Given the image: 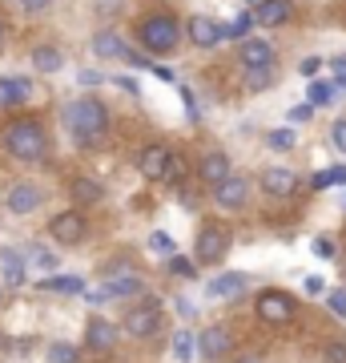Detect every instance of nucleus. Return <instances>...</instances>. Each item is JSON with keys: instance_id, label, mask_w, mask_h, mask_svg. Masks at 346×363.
Returning a JSON list of instances; mask_svg holds the SVG:
<instances>
[{"instance_id": "obj_38", "label": "nucleus", "mask_w": 346, "mask_h": 363, "mask_svg": "<svg viewBox=\"0 0 346 363\" xmlns=\"http://www.w3.org/2000/svg\"><path fill=\"white\" fill-rule=\"evenodd\" d=\"M314 255L318 259H334V242L330 238H314Z\"/></svg>"}, {"instance_id": "obj_5", "label": "nucleus", "mask_w": 346, "mask_h": 363, "mask_svg": "<svg viewBox=\"0 0 346 363\" xmlns=\"http://www.w3.org/2000/svg\"><path fill=\"white\" fill-rule=\"evenodd\" d=\"M254 311H258V319L262 323H290L298 315V307H294V298L286 295V291H262V295L254 298Z\"/></svg>"}, {"instance_id": "obj_15", "label": "nucleus", "mask_w": 346, "mask_h": 363, "mask_svg": "<svg viewBox=\"0 0 346 363\" xmlns=\"http://www.w3.org/2000/svg\"><path fill=\"white\" fill-rule=\"evenodd\" d=\"M221 37H226V25H218L214 16H193L190 21V40L197 49H214Z\"/></svg>"}, {"instance_id": "obj_41", "label": "nucleus", "mask_w": 346, "mask_h": 363, "mask_svg": "<svg viewBox=\"0 0 346 363\" xmlns=\"http://www.w3.org/2000/svg\"><path fill=\"white\" fill-rule=\"evenodd\" d=\"M330 311L334 315H346V291H334V295H330Z\"/></svg>"}, {"instance_id": "obj_27", "label": "nucleus", "mask_w": 346, "mask_h": 363, "mask_svg": "<svg viewBox=\"0 0 346 363\" xmlns=\"http://www.w3.org/2000/svg\"><path fill=\"white\" fill-rule=\"evenodd\" d=\"M254 21H258V16L238 13V16L230 21V25H226V37H230V40H246V37H250V25H254Z\"/></svg>"}, {"instance_id": "obj_1", "label": "nucleus", "mask_w": 346, "mask_h": 363, "mask_svg": "<svg viewBox=\"0 0 346 363\" xmlns=\"http://www.w3.org/2000/svg\"><path fill=\"white\" fill-rule=\"evenodd\" d=\"M64 125L77 138V145H97L109 130V109L97 97H77L64 105Z\"/></svg>"}, {"instance_id": "obj_48", "label": "nucleus", "mask_w": 346, "mask_h": 363, "mask_svg": "<svg viewBox=\"0 0 346 363\" xmlns=\"http://www.w3.org/2000/svg\"><path fill=\"white\" fill-rule=\"evenodd\" d=\"M246 4H254V9H258V4H262V0H246Z\"/></svg>"}, {"instance_id": "obj_2", "label": "nucleus", "mask_w": 346, "mask_h": 363, "mask_svg": "<svg viewBox=\"0 0 346 363\" xmlns=\"http://www.w3.org/2000/svg\"><path fill=\"white\" fill-rule=\"evenodd\" d=\"M4 150L13 157H21V162H40L49 154V133L40 130L33 117H21V121H13L4 130Z\"/></svg>"}, {"instance_id": "obj_18", "label": "nucleus", "mask_w": 346, "mask_h": 363, "mask_svg": "<svg viewBox=\"0 0 346 363\" xmlns=\"http://www.w3.org/2000/svg\"><path fill=\"white\" fill-rule=\"evenodd\" d=\"M238 61H242V69L274 65V49H270V40H254V37H246V40H242V49H238Z\"/></svg>"}, {"instance_id": "obj_10", "label": "nucleus", "mask_w": 346, "mask_h": 363, "mask_svg": "<svg viewBox=\"0 0 346 363\" xmlns=\"http://www.w3.org/2000/svg\"><path fill=\"white\" fill-rule=\"evenodd\" d=\"M169 145H145L142 154H137V169H142V178L149 182H161L166 178V169H169Z\"/></svg>"}, {"instance_id": "obj_40", "label": "nucleus", "mask_w": 346, "mask_h": 363, "mask_svg": "<svg viewBox=\"0 0 346 363\" xmlns=\"http://www.w3.org/2000/svg\"><path fill=\"white\" fill-rule=\"evenodd\" d=\"M334 145H338V154H346V121H338V125H334Z\"/></svg>"}, {"instance_id": "obj_26", "label": "nucleus", "mask_w": 346, "mask_h": 363, "mask_svg": "<svg viewBox=\"0 0 346 363\" xmlns=\"http://www.w3.org/2000/svg\"><path fill=\"white\" fill-rule=\"evenodd\" d=\"M69 190H73V202H85V206H93V202H101L105 198V190L97 186V182H89V178H77Z\"/></svg>"}, {"instance_id": "obj_9", "label": "nucleus", "mask_w": 346, "mask_h": 363, "mask_svg": "<svg viewBox=\"0 0 346 363\" xmlns=\"http://www.w3.org/2000/svg\"><path fill=\"white\" fill-rule=\"evenodd\" d=\"M40 186H33V182H13L8 190H4V206L13 210V214H33V210L40 206Z\"/></svg>"}, {"instance_id": "obj_30", "label": "nucleus", "mask_w": 346, "mask_h": 363, "mask_svg": "<svg viewBox=\"0 0 346 363\" xmlns=\"http://www.w3.org/2000/svg\"><path fill=\"white\" fill-rule=\"evenodd\" d=\"M49 363H77V347H73V343H52Z\"/></svg>"}, {"instance_id": "obj_45", "label": "nucleus", "mask_w": 346, "mask_h": 363, "mask_svg": "<svg viewBox=\"0 0 346 363\" xmlns=\"http://www.w3.org/2000/svg\"><path fill=\"white\" fill-rule=\"evenodd\" d=\"M181 97H185V109H190V117L197 121V101H193V93H190V89H181Z\"/></svg>"}, {"instance_id": "obj_39", "label": "nucleus", "mask_w": 346, "mask_h": 363, "mask_svg": "<svg viewBox=\"0 0 346 363\" xmlns=\"http://www.w3.org/2000/svg\"><path fill=\"white\" fill-rule=\"evenodd\" d=\"M318 69H322V61H318V57H306V61L298 65V73H302V77H314Z\"/></svg>"}, {"instance_id": "obj_23", "label": "nucleus", "mask_w": 346, "mask_h": 363, "mask_svg": "<svg viewBox=\"0 0 346 363\" xmlns=\"http://www.w3.org/2000/svg\"><path fill=\"white\" fill-rule=\"evenodd\" d=\"M33 65H37L40 73H61L64 69V52L52 49V45H37V49H33Z\"/></svg>"}, {"instance_id": "obj_50", "label": "nucleus", "mask_w": 346, "mask_h": 363, "mask_svg": "<svg viewBox=\"0 0 346 363\" xmlns=\"http://www.w3.org/2000/svg\"><path fill=\"white\" fill-rule=\"evenodd\" d=\"M0 347H4V339H0Z\"/></svg>"}, {"instance_id": "obj_33", "label": "nucleus", "mask_w": 346, "mask_h": 363, "mask_svg": "<svg viewBox=\"0 0 346 363\" xmlns=\"http://www.w3.org/2000/svg\"><path fill=\"white\" fill-rule=\"evenodd\" d=\"M149 247H154L157 255H173V250H178V247H173V238H169V234H161V230L149 234Z\"/></svg>"}, {"instance_id": "obj_6", "label": "nucleus", "mask_w": 346, "mask_h": 363, "mask_svg": "<svg viewBox=\"0 0 346 363\" xmlns=\"http://www.w3.org/2000/svg\"><path fill=\"white\" fill-rule=\"evenodd\" d=\"M161 327V303H154V298H145V303H137V307H129L125 315V331L133 339H149Z\"/></svg>"}, {"instance_id": "obj_7", "label": "nucleus", "mask_w": 346, "mask_h": 363, "mask_svg": "<svg viewBox=\"0 0 346 363\" xmlns=\"http://www.w3.org/2000/svg\"><path fill=\"white\" fill-rule=\"evenodd\" d=\"M93 52H97V57H109V61H129L133 69H149V61L137 57L117 33H97V37H93Z\"/></svg>"}, {"instance_id": "obj_20", "label": "nucleus", "mask_w": 346, "mask_h": 363, "mask_svg": "<svg viewBox=\"0 0 346 363\" xmlns=\"http://www.w3.org/2000/svg\"><path fill=\"white\" fill-rule=\"evenodd\" d=\"M290 13H294V9H290V0H262V4H258L254 9V16H258V25H286V21H290Z\"/></svg>"}, {"instance_id": "obj_43", "label": "nucleus", "mask_w": 346, "mask_h": 363, "mask_svg": "<svg viewBox=\"0 0 346 363\" xmlns=\"http://www.w3.org/2000/svg\"><path fill=\"white\" fill-rule=\"evenodd\" d=\"M33 262H37L40 271H52V267H57V259H52V255H45V250H37V255H33Z\"/></svg>"}, {"instance_id": "obj_31", "label": "nucleus", "mask_w": 346, "mask_h": 363, "mask_svg": "<svg viewBox=\"0 0 346 363\" xmlns=\"http://www.w3.org/2000/svg\"><path fill=\"white\" fill-rule=\"evenodd\" d=\"M334 89H338V85H330V81H314V85H310V101L314 105H326L334 97Z\"/></svg>"}, {"instance_id": "obj_21", "label": "nucleus", "mask_w": 346, "mask_h": 363, "mask_svg": "<svg viewBox=\"0 0 346 363\" xmlns=\"http://www.w3.org/2000/svg\"><path fill=\"white\" fill-rule=\"evenodd\" d=\"M246 283H250V279H246L242 271H230V274H221V279H214L205 291H209L214 298H233V295H242L246 291Z\"/></svg>"}, {"instance_id": "obj_19", "label": "nucleus", "mask_w": 346, "mask_h": 363, "mask_svg": "<svg viewBox=\"0 0 346 363\" xmlns=\"http://www.w3.org/2000/svg\"><path fill=\"white\" fill-rule=\"evenodd\" d=\"M33 85L25 77H0V109H13V105H25Z\"/></svg>"}, {"instance_id": "obj_24", "label": "nucleus", "mask_w": 346, "mask_h": 363, "mask_svg": "<svg viewBox=\"0 0 346 363\" xmlns=\"http://www.w3.org/2000/svg\"><path fill=\"white\" fill-rule=\"evenodd\" d=\"M274 81H278V69H274V65H254V69H246V93H266Z\"/></svg>"}, {"instance_id": "obj_14", "label": "nucleus", "mask_w": 346, "mask_h": 363, "mask_svg": "<svg viewBox=\"0 0 346 363\" xmlns=\"http://www.w3.org/2000/svg\"><path fill=\"white\" fill-rule=\"evenodd\" d=\"M197 347H202L205 359H221V355H226V351L233 347L230 327H205L202 335H197Z\"/></svg>"}, {"instance_id": "obj_34", "label": "nucleus", "mask_w": 346, "mask_h": 363, "mask_svg": "<svg viewBox=\"0 0 346 363\" xmlns=\"http://www.w3.org/2000/svg\"><path fill=\"white\" fill-rule=\"evenodd\" d=\"M322 363H346V343H326Z\"/></svg>"}, {"instance_id": "obj_29", "label": "nucleus", "mask_w": 346, "mask_h": 363, "mask_svg": "<svg viewBox=\"0 0 346 363\" xmlns=\"http://www.w3.org/2000/svg\"><path fill=\"white\" fill-rule=\"evenodd\" d=\"M173 355H178L181 363L193 359V335L190 331H178V335H173Z\"/></svg>"}, {"instance_id": "obj_35", "label": "nucleus", "mask_w": 346, "mask_h": 363, "mask_svg": "<svg viewBox=\"0 0 346 363\" xmlns=\"http://www.w3.org/2000/svg\"><path fill=\"white\" fill-rule=\"evenodd\" d=\"M169 271L181 274V279H190V274H193V262H190V259H178V255H169Z\"/></svg>"}, {"instance_id": "obj_42", "label": "nucleus", "mask_w": 346, "mask_h": 363, "mask_svg": "<svg viewBox=\"0 0 346 363\" xmlns=\"http://www.w3.org/2000/svg\"><path fill=\"white\" fill-rule=\"evenodd\" d=\"M322 291H326V279L310 274V279H306V295H322Z\"/></svg>"}, {"instance_id": "obj_28", "label": "nucleus", "mask_w": 346, "mask_h": 363, "mask_svg": "<svg viewBox=\"0 0 346 363\" xmlns=\"http://www.w3.org/2000/svg\"><path fill=\"white\" fill-rule=\"evenodd\" d=\"M185 174H190V169H185V157H181L178 150H173V154H169V169H166V182H173V186H181V182H185Z\"/></svg>"}, {"instance_id": "obj_22", "label": "nucleus", "mask_w": 346, "mask_h": 363, "mask_svg": "<svg viewBox=\"0 0 346 363\" xmlns=\"http://www.w3.org/2000/svg\"><path fill=\"white\" fill-rule=\"evenodd\" d=\"M40 291H52V295H81V291H85V279H81V274H49V279H40Z\"/></svg>"}, {"instance_id": "obj_36", "label": "nucleus", "mask_w": 346, "mask_h": 363, "mask_svg": "<svg viewBox=\"0 0 346 363\" xmlns=\"http://www.w3.org/2000/svg\"><path fill=\"white\" fill-rule=\"evenodd\" d=\"M310 117H314V101H310V105H294V109H290V121H294V125H302V121H310Z\"/></svg>"}, {"instance_id": "obj_32", "label": "nucleus", "mask_w": 346, "mask_h": 363, "mask_svg": "<svg viewBox=\"0 0 346 363\" xmlns=\"http://www.w3.org/2000/svg\"><path fill=\"white\" fill-rule=\"evenodd\" d=\"M270 145H274V150H294V133L290 130H270Z\"/></svg>"}, {"instance_id": "obj_46", "label": "nucleus", "mask_w": 346, "mask_h": 363, "mask_svg": "<svg viewBox=\"0 0 346 363\" xmlns=\"http://www.w3.org/2000/svg\"><path fill=\"white\" fill-rule=\"evenodd\" d=\"M330 174H334V186H346V166H334Z\"/></svg>"}, {"instance_id": "obj_4", "label": "nucleus", "mask_w": 346, "mask_h": 363, "mask_svg": "<svg viewBox=\"0 0 346 363\" xmlns=\"http://www.w3.org/2000/svg\"><path fill=\"white\" fill-rule=\"evenodd\" d=\"M230 230L226 226H218V222H209V226H202V234H197V262L202 267H218L226 255H230Z\"/></svg>"}, {"instance_id": "obj_16", "label": "nucleus", "mask_w": 346, "mask_h": 363, "mask_svg": "<svg viewBox=\"0 0 346 363\" xmlns=\"http://www.w3.org/2000/svg\"><path fill=\"white\" fill-rule=\"evenodd\" d=\"M117 343V327L109 323V319H101V315H93L89 327H85V347L89 351H109Z\"/></svg>"}, {"instance_id": "obj_44", "label": "nucleus", "mask_w": 346, "mask_h": 363, "mask_svg": "<svg viewBox=\"0 0 346 363\" xmlns=\"http://www.w3.org/2000/svg\"><path fill=\"white\" fill-rule=\"evenodd\" d=\"M326 186H334V174H330V169L314 174V190H326Z\"/></svg>"}, {"instance_id": "obj_11", "label": "nucleus", "mask_w": 346, "mask_h": 363, "mask_svg": "<svg viewBox=\"0 0 346 363\" xmlns=\"http://www.w3.org/2000/svg\"><path fill=\"white\" fill-rule=\"evenodd\" d=\"M214 198H218V206L221 210H242L246 206V198H250V182L238 174V178H226L221 186H214Z\"/></svg>"}, {"instance_id": "obj_37", "label": "nucleus", "mask_w": 346, "mask_h": 363, "mask_svg": "<svg viewBox=\"0 0 346 363\" xmlns=\"http://www.w3.org/2000/svg\"><path fill=\"white\" fill-rule=\"evenodd\" d=\"M16 4H21L25 13H45L49 4H57V0H16Z\"/></svg>"}, {"instance_id": "obj_17", "label": "nucleus", "mask_w": 346, "mask_h": 363, "mask_svg": "<svg viewBox=\"0 0 346 363\" xmlns=\"http://www.w3.org/2000/svg\"><path fill=\"white\" fill-rule=\"evenodd\" d=\"M142 291H145L142 274H121V279H109L93 298H133V295H142Z\"/></svg>"}, {"instance_id": "obj_47", "label": "nucleus", "mask_w": 346, "mask_h": 363, "mask_svg": "<svg viewBox=\"0 0 346 363\" xmlns=\"http://www.w3.org/2000/svg\"><path fill=\"white\" fill-rule=\"evenodd\" d=\"M238 363H266V359H258V355H242Z\"/></svg>"}, {"instance_id": "obj_49", "label": "nucleus", "mask_w": 346, "mask_h": 363, "mask_svg": "<svg viewBox=\"0 0 346 363\" xmlns=\"http://www.w3.org/2000/svg\"><path fill=\"white\" fill-rule=\"evenodd\" d=\"M0 45H4V25H0Z\"/></svg>"}, {"instance_id": "obj_3", "label": "nucleus", "mask_w": 346, "mask_h": 363, "mask_svg": "<svg viewBox=\"0 0 346 363\" xmlns=\"http://www.w3.org/2000/svg\"><path fill=\"white\" fill-rule=\"evenodd\" d=\"M137 37H142V45L149 52H173L178 49V40H181V28H178L173 16L154 13V16H145L142 25H137Z\"/></svg>"}, {"instance_id": "obj_12", "label": "nucleus", "mask_w": 346, "mask_h": 363, "mask_svg": "<svg viewBox=\"0 0 346 363\" xmlns=\"http://www.w3.org/2000/svg\"><path fill=\"white\" fill-rule=\"evenodd\" d=\"M298 186H302V182H298V174H294V169L270 166L266 174H262V190H266L270 198H290V194L298 190Z\"/></svg>"}, {"instance_id": "obj_8", "label": "nucleus", "mask_w": 346, "mask_h": 363, "mask_svg": "<svg viewBox=\"0 0 346 363\" xmlns=\"http://www.w3.org/2000/svg\"><path fill=\"white\" fill-rule=\"evenodd\" d=\"M49 234L61 242V247H77L81 238H85V214L81 210H64L57 218L49 222Z\"/></svg>"}, {"instance_id": "obj_13", "label": "nucleus", "mask_w": 346, "mask_h": 363, "mask_svg": "<svg viewBox=\"0 0 346 363\" xmlns=\"http://www.w3.org/2000/svg\"><path fill=\"white\" fill-rule=\"evenodd\" d=\"M197 178H202V186H221V182L230 178V157L221 154V150L202 154V162H197Z\"/></svg>"}, {"instance_id": "obj_25", "label": "nucleus", "mask_w": 346, "mask_h": 363, "mask_svg": "<svg viewBox=\"0 0 346 363\" xmlns=\"http://www.w3.org/2000/svg\"><path fill=\"white\" fill-rule=\"evenodd\" d=\"M0 267H4V283L8 286L25 283V259H21L16 250H4V255H0Z\"/></svg>"}]
</instances>
